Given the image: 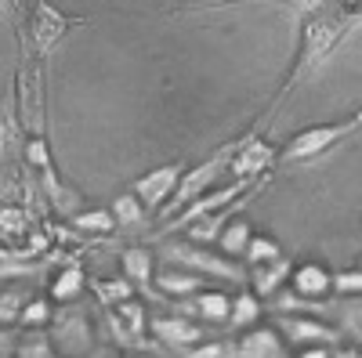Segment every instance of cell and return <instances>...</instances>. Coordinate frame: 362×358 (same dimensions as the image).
<instances>
[{"label":"cell","mask_w":362,"mask_h":358,"mask_svg":"<svg viewBox=\"0 0 362 358\" xmlns=\"http://www.w3.org/2000/svg\"><path fill=\"white\" fill-rule=\"evenodd\" d=\"M18 124L29 138H44V58L25 51L18 66Z\"/></svg>","instance_id":"obj_1"},{"label":"cell","mask_w":362,"mask_h":358,"mask_svg":"<svg viewBox=\"0 0 362 358\" xmlns=\"http://www.w3.org/2000/svg\"><path fill=\"white\" fill-rule=\"evenodd\" d=\"M69 25H73L69 15H62L51 4H44V0H33V4L25 8V47L44 58L58 40L66 37Z\"/></svg>","instance_id":"obj_2"},{"label":"cell","mask_w":362,"mask_h":358,"mask_svg":"<svg viewBox=\"0 0 362 358\" xmlns=\"http://www.w3.org/2000/svg\"><path fill=\"white\" fill-rule=\"evenodd\" d=\"M358 119H362V112L355 116V119H344V124H334V127H312V131H300L290 145H286V160H308V156H319V153H326L329 145H334L341 134H348L351 127H358Z\"/></svg>","instance_id":"obj_3"},{"label":"cell","mask_w":362,"mask_h":358,"mask_svg":"<svg viewBox=\"0 0 362 358\" xmlns=\"http://www.w3.org/2000/svg\"><path fill=\"white\" fill-rule=\"evenodd\" d=\"M177 181H181V167H160L134 185V196L141 199V206H156Z\"/></svg>","instance_id":"obj_4"},{"label":"cell","mask_w":362,"mask_h":358,"mask_svg":"<svg viewBox=\"0 0 362 358\" xmlns=\"http://www.w3.org/2000/svg\"><path fill=\"white\" fill-rule=\"evenodd\" d=\"M239 354H283V333L276 326H254L235 340Z\"/></svg>","instance_id":"obj_5"},{"label":"cell","mask_w":362,"mask_h":358,"mask_svg":"<svg viewBox=\"0 0 362 358\" xmlns=\"http://www.w3.org/2000/svg\"><path fill=\"white\" fill-rule=\"evenodd\" d=\"M279 333H286V337H293V340H305V337H312V340H329V337H334L322 322L297 318V315H283V318H279Z\"/></svg>","instance_id":"obj_6"},{"label":"cell","mask_w":362,"mask_h":358,"mask_svg":"<svg viewBox=\"0 0 362 358\" xmlns=\"http://www.w3.org/2000/svg\"><path fill=\"white\" fill-rule=\"evenodd\" d=\"M174 257H181L185 264H203L206 272H214V275H228V279H239V272L228 264V261H221V257H210V253H203V250H196V246H177L174 250Z\"/></svg>","instance_id":"obj_7"},{"label":"cell","mask_w":362,"mask_h":358,"mask_svg":"<svg viewBox=\"0 0 362 358\" xmlns=\"http://www.w3.org/2000/svg\"><path fill=\"white\" fill-rule=\"evenodd\" d=\"M329 286H334V279H329L322 268L315 264H305V268H297V275H293V290L297 293H312V297H322Z\"/></svg>","instance_id":"obj_8"},{"label":"cell","mask_w":362,"mask_h":358,"mask_svg":"<svg viewBox=\"0 0 362 358\" xmlns=\"http://www.w3.org/2000/svg\"><path fill=\"white\" fill-rule=\"evenodd\" d=\"M286 275H290V264H286V261L254 264V290H257V293H272V290H276Z\"/></svg>","instance_id":"obj_9"},{"label":"cell","mask_w":362,"mask_h":358,"mask_svg":"<svg viewBox=\"0 0 362 358\" xmlns=\"http://www.w3.org/2000/svg\"><path fill=\"white\" fill-rule=\"evenodd\" d=\"M25 290L22 286H4L0 290V326H11V322H18V315H22V308H25Z\"/></svg>","instance_id":"obj_10"},{"label":"cell","mask_w":362,"mask_h":358,"mask_svg":"<svg viewBox=\"0 0 362 358\" xmlns=\"http://www.w3.org/2000/svg\"><path fill=\"white\" fill-rule=\"evenodd\" d=\"M80 286H83V272H80V268H62L58 279L51 282V297H54V301H73V297H80Z\"/></svg>","instance_id":"obj_11"},{"label":"cell","mask_w":362,"mask_h":358,"mask_svg":"<svg viewBox=\"0 0 362 358\" xmlns=\"http://www.w3.org/2000/svg\"><path fill=\"white\" fill-rule=\"evenodd\" d=\"M153 326H156L163 337H170L174 344H192V340H199V326H192V322H181V318H156Z\"/></svg>","instance_id":"obj_12"},{"label":"cell","mask_w":362,"mask_h":358,"mask_svg":"<svg viewBox=\"0 0 362 358\" xmlns=\"http://www.w3.org/2000/svg\"><path fill=\"white\" fill-rule=\"evenodd\" d=\"M124 272H127V279L148 282V272H153V253H148V250H127L124 253Z\"/></svg>","instance_id":"obj_13"},{"label":"cell","mask_w":362,"mask_h":358,"mask_svg":"<svg viewBox=\"0 0 362 358\" xmlns=\"http://www.w3.org/2000/svg\"><path fill=\"white\" fill-rule=\"evenodd\" d=\"M196 286H199V279L189 275V272H181V268H167V272L160 275V290H167L170 297L185 293V290H196Z\"/></svg>","instance_id":"obj_14"},{"label":"cell","mask_w":362,"mask_h":358,"mask_svg":"<svg viewBox=\"0 0 362 358\" xmlns=\"http://www.w3.org/2000/svg\"><path fill=\"white\" fill-rule=\"evenodd\" d=\"M196 308H199V315H203V318H228L232 301H228L225 293H203L199 301H196Z\"/></svg>","instance_id":"obj_15"},{"label":"cell","mask_w":362,"mask_h":358,"mask_svg":"<svg viewBox=\"0 0 362 358\" xmlns=\"http://www.w3.org/2000/svg\"><path fill=\"white\" fill-rule=\"evenodd\" d=\"M95 290H98L102 301H109V304H116V301H124V297H131V286H127L124 279H98Z\"/></svg>","instance_id":"obj_16"},{"label":"cell","mask_w":362,"mask_h":358,"mask_svg":"<svg viewBox=\"0 0 362 358\" xmlns=\"http://www.w3.org/2000/svg\"><path fill=\"white\" fill-rule=\"evenodd\" d=\"M247 232H250V225H247V217H232V225H225V250H243V243H247Z\"/></svg>","instance_id":"obj_17"},{"label":"cell","mask_w":362,"mask_h":358,"mask_svg":"<svg viewBox=\"0 0 362 358\" xmlns=\"http://www.w3.org/2000/svg\"><path fill=\"white\" fill-rule=\"evenodd\" d=\"M25 228V214L18 206H0V235H18Z\"/></svg>","instance_id":"obj_18"},{"label":"cell","mask_w":362,"mask_h":358,"mask_svg":"<svg viewBox=\"0 0 362 358\" xmlns=\"http://www.w3.org/2000/svg\"><path fill=\"white\" fill-rule=\"evenodd\" d=\"M112 217L116 221H134V217H141V199L131 192V196H124V199H116V206H112Z\"/></svg>","instance_id":"obj_19"},{"label":"cell","mask_w":362,"mask_h":358,"mask_svg":"<svg viewBox=\"0 0 362 358\" xmlns=\"http://www.w3.org/2000/svg\"><path fill=\"white\" fill-rule=\"evenodd\" d=\"M257 315V304H254V297H239L235 301V308L228 311V318L235 322V326H243V322H250Z\"/></svg>","instance_id":"obj_20"},{"label":"cell","mask_w":362,"mask_h":358,"mask_svg":"<svg viewBox=\"0 0 362 358\" xmlns=\"http://www.w3.org/2000/svg\"><path fill=\"white\" fill-rule=\"evenodd\" d=\"M112 221H116V217H112L109 210H102V214H80V217H76V228H98V232H109Z\"/></svg>","instance_id":"obj_21"},{"label":"cell","mask_w":362,"mask_h":358,"mask_svg":"<svg viewBox=\"0 0 362 358\" xmlns=\"http://www.w3.org/2000/svg\"><path fill=\"white\" fill-rule=\"evenodd\" d=\"M8 4H11V0H0V11H8Z\"/></svg>","instance_id":"obj_22"}]
</instances>
